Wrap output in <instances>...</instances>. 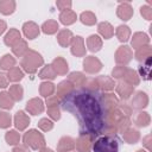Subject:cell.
I'll use <instances>...</instances> for the list:
<instances>
[{
	"label": "cell",
	"instance_id": "obj_1",
	"mask_svg": "<svg viewBox=\"0 0 152 152\" xmlns=\"http://www.w3.org/2000/svg\"><path fill=\"white\" fill-rule=\"evenodd\" d=\"M61 102H63L65 110L72 113L78 119L81 133L90 134L94 138L102 134L104 113L99 99L95 97V93L74 90Z\"/></svg>",
	"mask_w": 152,
	"mask_h": 152
},
{
	"label": "cell",
	"instance_id": "obj_2",
	"mask_svg": "<svg viewBox=\"0 0 152 152\" xmlns=\"http://www.w3.org/2000/svg\"><path fill=\"white\" fill-rule=\"evenodd\" d=\"M43 64H44L43 56L38 51L28 49V51L25 53V56L20 62V68L24 72L33 75L37 72L38 68H40Z\"/></svg>",
	"mask_w": 152,
	"mask_h": 152
},
{
	"label": "cell",
	"instance_id": "obj_3",
	"mask_svg": "<svg viewBox=\"0 0 152 152\" xmlns=\"http://www.w3.org/2000/svg\"><path fill=\"white\" fill-rule=\"evenodd\" d=\"M23 142L28 148H32V150H36V151H39L40 148L45 147V144H46L44 135L36 128H31V129H28L27 132L24 133Z\"/></svg>",
	"mask_w": 152,
	"mask_h": 152
},
{
	"label": "cell",
	"instance_id": "obj_4",
	"mask_svg": "<svg viewBox=\"0 0 152 152\" xmlns=\"http://www.w3.org/2000/svg\"><path fill=\"white\" fill-rule=\"evenodd\" d=\"M94 152H119V144L115 137L101 135L93 142Z\"/></svg>",
	"mask_w": 152,
	"mask_h": 152
},
{
	"label": "cell",
	"instance_id": "obj_5",
	"mask_svg": "<svg viewBox=\"0 0 152 152\" xmlns=\"http://www.w3.org/2000/svg\"><path fill=\"white\" fill-rule=\"evenodd\" d=\"M99 95H100L99 101H100V104L102 107L103 113H107V112L116 108V106L120 102L119 99H118V96L114 93H112V91L102 93V94H99Z\"/></svg>",
	"mask_w": 152,
	"mask_h": 152
},
{
	"label": "cell",
	"instance_id": "obj_6",
	"mask_svg": "<svg viewBox=\"0 0 152 152\" xmlns=\"http://www.w3.org/2000/svg\"><path fill=\"white\" fill-rule=\"evenodd\" d=\"M132 58H133V51L132 48H129L128 45L119 46L114 55V59L118 65H126L132 61Z\"/></svg>",
	"mask_w": 152,
	"mask_h": 152
},
{
	"label": "cell",
	"instance_id": "obj_7",
	"mask_svg": "<svg viewBox=\"0 0 152 152\" xmlns=\"http://www.w3.org/2000/svg\"><path fill=\"white\" fill-rule=\"evenodd\" d=\"M94 139L95 138L90 134L80 133L78 138L75 140V147L77 152H91Z\"/></svg>",
	"mask_w": 152,
	"mask_h": 152
},
{
	"label": "cell",
	"instance_id": "obj_8",
	"mask_svg": "<svg viewBox=\"0 0 152 152\" xmlns=\"http://www.w3.org/2000/svg\"><path fill=\"white\" fill-rule=\"evenodd\" d=\"M82 65H83V70L90 75L97 74L102 69V62L95 56H86Z\"/></svg>",
	"mask_w": 152,
	"mask_h": 152
},
{
	"label": "cell",
	"instance_id": "obj_9",
	"mask_svg": "<svg viewBox=\"0 0 152 152\" xmlns=\"http://www.w3.org/2000/svg\"><path fill=\"white\" fill-rule=\"evenodd\" d=\"M148 95L142 91V90H139V91H135L132 97H131V107L133 109H137V110H141L144 108H146L148 106Z\"/></svg>",
	"mask_w": 152,
	"mask_h": 152
},
{
	"label": "cell",
	"instance_id": "obj_10",
	"mask_svg": "<svg viewBox=\"0 0 152 152\" xmlns=\"http://www.w3.org/2000/svg\"><path fill=\"white\" fill-rule=\"evenodd\" d=\"M70 51L75 57H84L87 49L84 45V39L81 36H74L70 43Z\"/></svg>",
	"mask_w": 152,
	"mask_h": 152
},
{
	"label": "cell",
	"instance_id": "obj_11",
	"mask_svg": "<svg viewBox=\"0 0 152 152\" xmlns=\"http://www.w3.org/2000/svg\"><path fill=\"white\" fill-rule=\"evenodd\" d=\"M115 91H116V94L120 96V99L122 101H127L134 94V87L129 86L125 81H119L115 84Z\"/></svg>",
	"mask_w": 152,
	"mask_h": 152
},
{
	"label": "cell",
	"instance_id": "obj_12",
	"mask_svg": "<svg viewBox=\"0 0 152 152\" xmlns=\"http://www.w3.org/2000/svg\"><path fill=\"white\" fill-rule=\"evenodd\" d=\"M25 109L31 115H38L44 112V102L39 97H32L26 102Z\"/></svg>",
	"mask_w": 152,
	"mask_h": 152
},
{
	"label": "cell",
	"instance_id": "obj_13",
	"mask_svg": "<svg viewBox=\"0 0 152 152\" xmlns=\"http://www.w3.org/2000/svg\"><path fill=\"white\" fill-rule=\"evenodd\" d=\"M133 14H134V10L128 1L119 2V6L116 8V15L119 17V19L124 21H128L133 17Z\"/></svg>",
	"mask_w": 152,
	"mask_h": 152
},
{
	"label": "cell",
	"instance_id": "obj_14",
	"mask_svg": "<svg viewBox=\"0 0 152 152\" xmlns=\"http://www.w3.org/2000/svg\"><path fill=\"white\" fill-rule=\"evenodd\" d=\"M23 33L28 40H32V39H36L39 36L40 27L34 21H26L23 25Z\"/></svg>",
	"mask_w": 152,
	"mask_h": 152
},
{
	"label": "cell",
	"instance_id": "obj_15",
	"mask_svg": "<svg viewBox=\"0 0 152 152\" xmlns=\"http://www.w3.org/2000/svg\"><path fill=\"white\" fill-rule=\"evenodd\" d=\"M75 90V87L68 81V80H64L62 82H59L57 84V88H56V96L62 101L63 99H65L66 96H69L72 91Z\"/></svg>",
	"mask_w": 152,
	"mask_h": 152
},
{
	"label": "cell",
	"instance_id": "obj_16",
	"mask_svg": "<svg viewBox=\"0 0 152 152\" xmlns=\"http://www.w3.org/2000/svg\"><path fill=\"white\" fill-rule=\"evenodd\" d=\"M30 122H31V119L24 110H18L15 113L13 124H14L17 131H25L28 127Z\"/></svg>",
	"mask_w": 152,
	"mask_h": 152
},
{
	"label": "cell",
	"instance_id": "obj_17",
	"mask_svg": "<svg viewBox=\"0 0 152 152\" xmlns=\"http://www.w3.org/2000/svg\"><path fill=\"white\" fill-rule=\"evenodd\" d=\"M96 78V82H97V86H99V90H102L103 93H108V91H112L114 88H115V82L112 77L109 76H106V75H100Z\"/></svg>",
	"mask_w": 152,
	"mask_h": 152
},
{
	"label": "cell",
	"instance_id": "obj_18",
	"mask_svg": "<svg viewBox=\"0 0 152 152\" xmlns=\"http://www.w3.org/2000/svg\"><path fill=\"white\" fill-rule=\"evenodd\" d=\"M20 40H21V33L19 32L18 28H14V27L10 28L8 32H7V33L5 34V37H4V43H5V45H7V46H10V48H13V46L17 45Z\"/></svg>",
	"mask_w": 152,
	"mask_h": 152
},
{
	"label": "cell",
	"instance_id": "obj_19",
	"mask_svg": "<svg viewBox=\"0 0 152 152\" xmlns=\"http://www.w3.org/2000/svg\"><path fill=\"white\" fill-rule=\"evenodd\" d=\"M131 45L135 50L141 46L150 45V37L145 32H135L131 39Z\"/></svg>",
	"mask_w": 152,
	"mask_h": 152
},
{
	"label": "cell",
	"instance_id": "obj_20",
	"mask_svg": "<svg viewBox=\"0 0 152 152\" xmlns=\"http://www.w3.org/2000/svg\"><path fill=\"white\" fill-rule=\"evenodd\" d=\"M74 148H75V139L69 135L62 137L57 142V152H70Z\"/></svg>",
	"mask_w": 152,
	"mask_h": 152
},
{
	"label": "cell",
	"instance_id": "obj_21",
	"mask_svg": "<svg viewBox=\"0 0 152 152\" xmlns=\"http://www.w3.org/2000/svg\"><path fill=\"white\" fill-rule=\"evenodd\" d=\"M72 37H74V34H72V32L70 30L62 28L57 33V42H58V44L62 48H68V46H70V43L72 40Z\"/></svg>",
	"mask_w": 152,
	"mask_h": 152
},
{
	"label": "cell",
	"instance_id": "obj_22",
	"mask_svg": "<svg viewBox=\"0 0 152 152\" xmlns=\"http://www.w3.org/2000/svg\"><path fill=\"white\" fill-rule=\"evenodd\" d=\"M51 65H52V68H53V70L56 71L57 75H62V76H63V75H66V72H68V70H69L68 62H66L63 57H61V56L56 57V58L52 61Z\"/></svg>",
	"mask_w": 152,
	"mask_h": 152
},
{
	"label": "cell",
	"instance_id": "obj_23",
	"mask_svg": "<svg viewBox=\"0 0 152 152\" xmlns=\"http://www.w3.org/2000/svg\"><path fill=\"white\" fill-rule=\"evenodd\" d=\"M87 80H88L87 76H86L83 72H80V71H72V72H70L69 76H68V81H69L74 87H77V88L84 87Z\"/></svg>",
	"mask_w": 152,
	"mask_h": 152
},
{
	"label": "cell",
	"instance_id": "obj_24",
	"mask_svg": "<svg viewBox=\"0 0 152 152\" xmlns=\"http://www.w3.org/2000/svg\"><path fill=\"white\" fill-rule=\"evenodd\" d=\"M102 45H103V42H102V38L99 34H90L87 38V48L90 52L100 51Z\"/></svg>",
	"mask_w": 152,
	"mask_h": 152
},
{
	"label": "cell",
	"instance_id": "obj_25",
	"mask_svg": "<svg viewBox=\"0 0 152 152\" xmlns=\"http://www.w3.org/2000/svg\"><path fill=\"white\" fill-rule=\"evenodd\" d=\"M97 32L104 39H110L114 34V27L108 21H101L97 25Z\"/></svg>",
	"mask_w": 152,
	"mask_h": 152
},
{
	"label": "cell",
	"instance_id": "obj_26",
	"mask_svg": "<svg viewBox=\"0 0 152 152\" xmlns=\"http://www.w3.org/2000/svg\"><path fill=\"white\" fill-rule=\"evenodd\" d=\"M152 56V48L150 45H145V46H141L139 49L135 50V53H134V57L138 62L142 63L147 59H150Z\"/></svg>",
	"mask_w": 152,
	"mask_h": 152
},
{
	"label": "cell",
	"instance_id": "obj_27",
	"mask_svg": "<svg viewBox=\"0 0 152 152\" xmlns=\"http://www.w3.org/2000/svg\"><path fill=\"white\" fill-rule=\"evenodd\" d=\"M122 139L127 144H137L140 140V132L133 127H129L122 133Z\"/></svg>",
	"mask_w": 152,
	"mask_h": 152
},
{
	"label": "cell",
	"instance_id": "obj_28",
	"mask_svg": "<svg viewBox=\"0 0 152 152\" xmlns=\"http://www.w3.org/2000/svg\"><path fill=\"white\" fill-rule=\"evenodd\" d=\"M38 77L40 80H44V81H52V80H55L57 77V74L53 70L51 64H45L40 69V71L38 72Z\"/></svg>",
	"mask_w": 152,
	"mask_h": 152
},
{
	"label": "cell",
	"instance_id": "obj_29",
	"mask_svg": "<svg viewBox=\"0 0 152 152\" xmlns=\"http://www.w3.org/2000/svg\"><path fill=\"white\" fill-rule=\"evenodd\" d=\"M76 20H77V14L72 10H66L59 13V21L65 26L72 25Z\"/></svg>",
	"mask_w": 152,
	"mask_h": 152
},
{
	"label": "cell",
	"instance_id": "obj_30",
	"mask_svg": "<svg viewBox=\"0 0 152 152\" xmlns=\"http://www.w3.org/2000/svg\"><path fill=\"white\" fill-rule=\"evenodd\" d=\"M122 81H125L126 83H128L132 87H135V86H139V83H140V76H139V74H138L137 70L128 69L127 68L126 74L124 76V80Z\"/></svg>",
	"mask_w": 152,
	"mask_h": 152
},
{
	"label": "cell",
	"instance_id": "obj_31",
	"mask_svg": "<svg viewBox=\"0 0 152 152\" xmlns=\"http://www.w3.org/2000/svg\"><path fill=\"white\" fill-rule=\"evenodd\" d=\"M56 91V86L51 81H43L39 84V94L43 97H49L53 95Z\"/></svg>",
	"mask_w": 152,
	"mask_h": 152
},
{
	"label": "cell",
	"instance_id": "obj_32",
	"mask_svg": "<svg viewBox=\"0 0 152 152\" xmlns=\"http://www.w3.org/2000/svg\"><path fill=\"white\" fill-rule=\"evenodd\" d=\"M131 28L127 26V25H119L118 27H116V30H115V34H116V37H118V39H119V42H121V43H126V42H128L129 40V38H131Z\"/></svg>",
	"mask_w": 152,
	"mask_h": 152
},
{
	"label": "cell",
	"instance_id": "obj_33",
	"mask_svg": "<svg viewBox=\"0 0 152 152\" xmlns=\"http://www.w3.org/2000/svg\"><path fill=\"white\" fill-rule=\"evenodd\" d=\"M40 30L45 34H55L59 30V25H58V23L56 20L49 19V20L43 23V25L40 26Z\"/></svg>",
	"mask_w": 152,
	"mask_h": 152
},
{
	"label": "cell",
	"instance_id": "obj_34",
	"mask_svg": "<svg viewBox=\"0 0 152 152\" xmlns=\"http://www.w3.org/2000/svg\"><path fill=\"white\" fill-rule=\"evenodd\" d=\"M17 4L14 0H1L0 1V13L4 15H11L14 13Z\"/></svg>",
	"mask_w": 152,
	"mask_h": 152
},
{
	"label": "cell",
	"instance_id": "obj_35",
	"mask_svg": "<svg viewBox=\"0 0 152 152\" xmlns=\"http://www.w3.org/2000/svg\"><path fill=\"white\" fill-rule=\"evenodd\" d=\"M17 64V61L15 58L10 55V53H6L1 58H0V69L1 70H5V71H8L10 69H12L13 66H15Z\"/></svg>",
	"mask_w": 152,
	"mask_h": 152
},
{
	"label": "cell",
	"instance_id": "obj_36",
	"mask_svg": "<svg viewBox=\"0 0 152 152\" xmlns=\"http://www.w3.org/2000/svg\"><path fill=\"white\" fill-rule=\"evenodd\" d=\"M80 21L86 25V26H93L96 24L97 19H96V15L94 12L91 11H84L80 14Z\"/></svg>",
	"mask_w": 152,
	"mask_h": 152
},
{
	"label": "cell",
	"instance_id": "obj_37",
	"mask_svg": "<svg viewBox=\"0 0 152 152\" xmlns=\"http://www.w3.org/2000/svg\"><path fill=\"white\" fill-rule=\"evenodd\" d=\"M6 76H7L10 82H14L15 83V82H19V81H21L24 78V71L21 70L20 66H13L12 69H10L7 71Z\"/></svg>",
	"mask_w": 152,
	"mask_h": 152
},
{
	"label": "cell",
	"instance_id": "obj_38",
	"mask_svg": "<svg viewBox=\"0 0 152 152\" xmlns=\"http://www.w3.org/2000/svg\"><path fill=\"white\" fill-rule=\"evenodd\" d=\"M14 106V100L8 94V91H0V108L2 109H12Z\"/></svg>",
	"mask_w": 152,
	"mask_h": 152
},
{
	"label": "cell",
	"instance_id": "obj_39",
	"mask_svg": "<svg viewBox=\"0 0 152 152\" xmlns=\"http://www.w3.org/2000/svg\"><path fill=\"white\" fill-rule=\"evenodd\" d=\"M138 74L139 76L142 77V80L145 81H148L151 80V58L142 62L140 65H139V69H138Z\"/></svg>",
	"mask_w": 152,
	"mask_h": 152
},
{
	"label": "cell",
	"instance_id": "obj_40",
	"mask_svg": "<svg viewBox=\"0 0 152 152\" xmlns=\"http://www.w3.org/2000/svg\"><path fill=\"white\" fill-rule=\"evenodd\" d=\"M5 140L11 146H17L20 142V134L17 129H10L5 133Z\"/></svg>",
	"mask_w": 152,
	"mask_h": 152
},
{
	"label": "cell",
	"instance_id": "obj_41",
	"mask_svg": "<svg viewBox=\"0 0 152 152\" xmlns=\"http://www.w3.org/2000/svg\"><path fill=\"white\" fill-rule=\"evenodd\" d=\"M151 122V116L147 112H139L134 119V124L138 127H147Z\"/></svg>",
	"mask_w": 152,
	"mask_h": 152
},
{
	"label": "cell",
	"instance_id": "obj_42",
	"mask_svg": "<svg viewBox=\"0 0 152 152\" xmlns=\"http://www.w3.org/2000/svg\"><path fill=\"white\" fill-rule=\"evenodd\" d=\"M27 51H28V45H27V42L24 39H21L17 45L12 48V52L17 57H24Z\"/></svg>",
	"mask_w": 152,
	"mask_h": 152
},
{
	"label": "cell",
	"instance_id": "obj_43",
	"mask_svg": "<svg viewBox=\"0 0 152 152\" xmlns=\"http://www.w3.org/2000/svg\"><path fill=\"white\" fill-rule=\"evenodd\" d=\"M8 94L12 96V99L14 101H21L23 96H24V89L20 84H12V86H10Z\"/></svg>",
	"mask_w": 152,
	"mask_h": 152
},
{
	"label": "cell",
	"instance_id": "obj_44",
	"mask_svg": "<svg viewBox=\"0 0 152 152\" xmlns=\"http://www.w3.org/2000/svg\"><path fill=\"white\" fill-rule=\"evenodd\" d=\"M126 70H127V66H125V65H116V66H114V69L112 70V78L113 80L122 81L124 76L126 74Z\"/></svg>",
	"mask_w": 152,
	"mask_h": 152
},
{
	"label": "cell",
	"instance_id": "obj_45",
	"mask_svg": "<svg viewBox=\"0 0 152 152\" xmlns=\"http://www.w3.org/2000/svg\"><path fill=\"white\" fill-rule=\"evenodd\" d=\"M131 125H132V121H131V119L129 118H127V116H122L119 121H118V124H116V129H118V132L119 133H124L126 129H128L129 127H131Z\"/></svg>",
	"mask_w": 152,
	"mask_h": 152
},
{
	"label": "cell",
	"instance_id": "obj_46",
	"mask_svg": "<svg viewBox=\"0 0 152 152\" xmlns=\"http://www.w3.org/2000/svg\"><path fill=\"white\" fill-rule=\"evenodd\" d=\"M53 121L49 118H42L39 121H38V128L42 129L43 132H49L53 128Z\"/></svg>",
	"mask_w": 152,
	"mask_h": 152
},
{
	"label": "cell",
	"instance_id": "obj_47",
	"mask_svg": "<svg viewBox=\"0 0 152 152\" xmlns=\"http://www.w3.org/2000/svg\"><path fill=\"white\" fill-rule=\"evenodd\" d=\"M12 125V116L7 112H0V128H8Z\"/></svg>",
	"mask_w": 152,
	"mask_h": 152
},
{
	"label": "cell",
	"instance_id": "obj_48",
	"mask_svg": "<svg viewBox=\"0 0 152 152\" xmlns=\"http://www.w3.org/2000/svg\"><path fill=\"white\" fill-rule=\"evenodd\" d=\"M116 108L120 110V113H121L124 116L131 118L132 114H133V108H132L131 104L127 103V102H119V104L116 106Z\"/></svg>",
	"mask_w": 152,
	"mask_h": 152
},
{
	"label": "cell",
	"instance_id": "obj_49",
	"mask_svg": "<svg viewBox=\"0 0 152 152\" xmlns=\"http://www.w3.org/2000/svg\"><path fill=\"white\" fill-rule=\"evenodd\" d=\"M46 113H48L49 119H51L52 121H58L61 119V109H59V106L48 107Z\"/></svg>",
	"mask_w": 152,
	"mask_h": 152
},
{
	"label": "cell",
	"instance_id": "obj_50",
	"mask_svg": "<svg viewBox=\"0 0 152 152\" xmlns=\"http://www.w3.org/2000/svg\"><path fill=\"white\" fill-rule=\"evenodd\" d=\"M140 14L145 20H152V7H150L148 5H142L140 7Z\"/></svg>",
	"mask_w": 152,
	"mask_h": 152
},
{
	"label": "cell",
	"instance_id": "obj_51",
	"mask_svg": "<svg viewBox=\"0 0 152 152\" xmlns=\"http://www.w3.org/2000/svg\"><path fill=\"white\" fill-rule=\"evenodd\" d=\"M84 88L89 91H93V93H96L99 90V86H97V82H96V78H90V80H87L86 84H84Z\"/></svg>",
	"mask_w": 152,
	"mask_h": 152
},
{
	"label": "cell",
	"instance_id": "obj_52",
	"mask_svg": "<svg viewBox=\"0 0 152 152\" xmlns=\"http://www.w3.org/2000/svg\"><path fill=\"white\" fill-rule=\"evenodd\" d=\"M56 6L59 8L61 12H63V11L70 10L71 6H72V2L70 0H57L56 1Z\"/></svg>",
	"mask_w": 152,
	"mask_h": 152
},
{
	"label": "cell",
	"instance_id": "obj_53",
	"mask_svg": "<svg viewBox=\"0 0 152 152\" xmlns=\"http://www.w3.org/2000/svg\"><path fill=\"white\" fill-rule=\"evenodd\" d=\"M46 107H52V106H59L61 104V100L56 96V95H51L49 97H46V102H45Z\"/></svg>",
	"mask_w": 152,
	"mask_h": 152
},
{
	"label": "cell",
	"instance_id": "obj_54",
	"mask_svg": "<svg viewBox=\"0 0 152 152\" xmlns=\"http://www.w3.org/2000/svg\"><path fill=\"white\" fill-rule=\"evenodd\" d=\"M151 142H152V137H151V134H147V135H145L144 138H142V146L147 150V152H151V148H152V145H151Z\"/></svg>",
	"mask_w": 152,
	"mask_h": 152
},
{
	"label": "cell",
	"instance_id": "obj_55",
	"mask_svg": "<svg viewBox=\"0 0 152 152\" xmlns=\"http://www.w3.org/2000/svg\"><path fill=\"white\" fill-rule=\"evenodd\" d=\"M8 83H10V81H8L6 74L0 72V89H6L8 87Z\"/></svg>",
	"mask_w": 152,
	"mask_h": 152
},
{
	"label": "cell",
	"instance_id": "obj_56",
	"mask_svg": "<svg viewBox=\"0 0 152 152\" xmlns=\"http://www.w3.org/2000/svg\"><path fill=\"white\" fill-rule=\"evenodd\" d=\"M12 152H30V148L26 146V145H17L13 147V151Z\"/></svg>",
	"mask_w": 152,
	"mask_h": 152
},
{
	"label": "cell",
	"instance_id": "obj_57",
	"mask_svg": "<svg viewBox=\"0 0 152 152\" xmlns=\"http://www.w3.org/2000/svg\"><path fill=\"white\" fill-rule=\"evenodd\" d=\"M6 30H7V24H6V21L2 20V19H0V36L4 34V32H5Z\"/></svg>",
	"mask_w": 152,
	"mask_h": 152
},
{
	"label": "cell",
	"instance_id": "obj_58",
	"mask_svg": "<svg viewBox=\"0 0 152 152\" xmlns=\"http://www.w3.org/2000/svg\"><path fill=\"white\" fill-rule=\"evenodd\" d=\"M38 152H55V151L51 150V148H49V147H43V148H40Z\"/></svg>",
	"mask_w": 152,
	"mask_h": 152
},
{
	"label": "cell",
	"instance_id": "obj_59",
	"mask_svg": "<svg viewBox=\"0 0 152 152\" xmlns=\"http://www.w3.org/2000/svg\"><path fill=\"white\" fill-rule=\"evenodd\" d=\"M137 152H147V151H145V150H142V148H140V150H138Z\"/></svg>",
	"mask_w": 152,
	"mask_h": 152
}]
</instances>
